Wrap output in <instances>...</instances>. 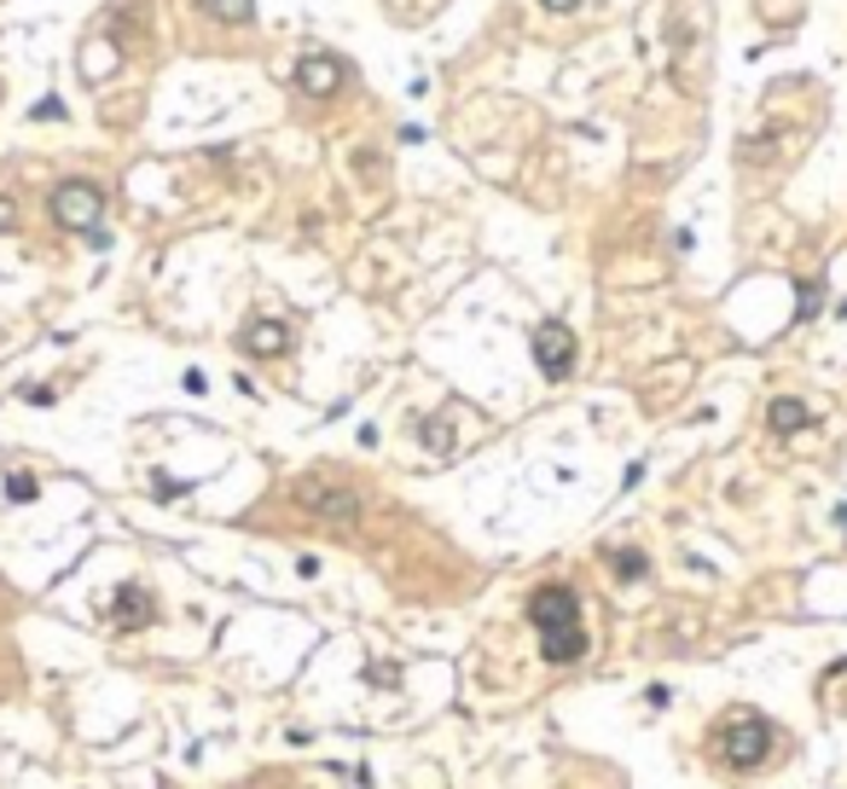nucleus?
I'll return each mask as SVG.
<instances>
[{
  "label": "nucleus",
  "instance_id": "6e6552de",
  "mask_svg": "<svg viewBox=\"0 0 847 789\" xmlns=\"http://www.w3.org/2000/svg\"><path fill=\"white\" fill-rule=\"evenodd\" d=\"M151 621V593L145 587H117V604H111V627H122V633H134V627H145Z\"/></svg>",
  "mask_w": 847,
  "mask_h": 789
},
{
  "label": "nucleus",
  "instance_id": "0eeeda50",
  "mask_svg": "<svg viewBox=\"0 0 847 789\" xmlns=\"http://www.w3.org/2000/svg\"><path fill=\"white\" fill-rule=\"evenodd\" d=\"M239 348L255 354V361H273V354L291 348V325H285V320H250V325L239 331Z\"/></svg>",
  "mask_w": 847,
  "mask_h": 789
},
{
  "label": "nucleus",
  "instance_id": "f257e3e1",
  "mask_svg": "<svg viewBox=\"0 0 847 789\" xmlns=\"http://www.w3.org/2000/svg\"><path fill=\"white\" fill-rule=\"evenodd\" d=\"M528 621L541 633V656L552 668H575L586 656V621H581V598L569 587H534L528 598Z\"/></svg>",
  "mask_w": 847,
  "mask_h": 789
},
{
  "label": "nucleus",
  "instance_id": "2eb2a0df",
  "mask_svg": "<svg viewBox=\"0 0 847 789\" xmlns=\"http://www.w3.org/2000/svg\"><path fill=\"white\" fill-rule=\"evenodd\" d=\"M7 499H12V505H30V499H36V476L12 471V476H7Z\"/></svg>",
  "mask_w": 847,
  "mask_h": 789
},
{
  "label": "nucleus",
  "instance_id": "39448f33",
  "mask_svg": "<svg viewBox=\"0 0 847 789\" xmlns=\"http://www.w3.org/2000/svg\"><path fill=\"white\" fill-rule=\"evenodd\" d=\"M534 361H541V372L552 384H563V377L575 372V331L563 320H541L534 325Z\"/></svg>",
  "mask_w": 847,
  "mask_h": 789
},
{
  "label": "nucleus",
  "instance_id": "9d476101",
  "mask_svg": "<svg viewBox=\"0 0 847 789\" xmlns=\"http://www.w3.org/2000/svg\"><path fill=\"white\" fill-rule=\"evenodd\" d=\"M117 64H122L117 41H88V47H82V75H88V82H105Z\"/></svg>",
  "mask_w": 847,
  "mask_h": 789
},
{
  "label": "nucleus",
  "instance_id": "f3484780",
  "mask_svg": "<svg viewBox=\"0 0 847 789\" xmlns=\"http://www.w3.org/2000/svg\"><path fill=\"white\" fill-rule=\"evenodd\" d=\"M30 117H36V122H47V117H53V122H59V117H64V105H59V99H47V105H36Z\"/></svg>",
  "mask_w": 847,
  "mask_h": 789
},
{
  "label": "nucleus",
  "instance_id": "f03ea898",
  "mask_svg": "<svg viewBox=\"0 0 847 789\" xmlns=\"http://www.w3.org/2000/svg\"><path fill=\"white\" fill-rule=\"evenodd\" d=\"M714 760L720 767H732V772H755L766 755H773V744H778V726L766 720V715H755V708H732V715L714 726Z\"/></svg>",
  "mask_w": 847,
  "mask_h": 789
},
{
  "label": "nucleus",
  "instance_id": "6ab92c4d",
  "mask_svg": "<svg viewBox=\"0 0 847 789\" xmlns=\"http://www.w3.org/2000/svg\"><path fill=\"white\" fill-rule=\"evenodd\" d=\"M836 523H841V534H847V505H836Z\"/></svg>",
  "mask_w": 847,
  "mask_h": 789
},
{
  "label": "nucleus",
  "instance_id": "20e7f679",
  "mask_svg": "<svg viewBox=\"0 0 847 789\" xmlns=\"http://www.w3.org/2000/svg\"><path fill=\"white\" fill-rule=\"evenodd\" d=\"M296 499H302V512H314L320 523H337V528H354V517H361V494L343 488V482H325V476H302Z\"/></svg>",
  "mask_w": 847,
  "mask_h": 789
},
{
  "label": "nucleus",
  "instance_id": "9b49d317",
  "mask_svg": "<svg viewBox=\"0 0 847 789\" xmlns=\"http://www.w3.org/2000/svg\"><path fill=\"white\" fill-rule=\"evenodd\" d=\"M198 12L215 18V23H250L255 18V0H198Z\"/></svg>",
  "mask_w": 847,
  "mask_h": 789
},
{
  "label": "nucleus",
  "instance_id": "dca6fc26",
  "mask_svg": "<svg viewBox=\"0 0 847 789\" xmlns=\"http://www.w3.org/2000/svg\"><path fill=\"white\" fill-rule=\"evenodd\" d=\"M12 226H18V203L0 198V233H12Z\"/></svg>",
  "mask_w": 847,
  "mask_h": 789
},
{
  "label": "nucleus",
  "instance_id": "1a4fd4ad",
  "mask_svg": "<svg viewBox=\"0 0 847 789\" xmlns=\"http://www.w3.org/2000/svg\"><path fill=\"white\" fill-rule=\"evenodd\" d=\"M766 424H773V436H795V429H807V424H813V413H807V401L778 395L773 406H766Z\"/></svg>",
  "mask_w": 847,
  "mask_h": 789
},
{
  "label": "nucleus",
  "instance_id": "a211bd4d",
  "mask_svg": "<svg viewBox=\"0 0 847 789\" xmlns=\"http://www.w3.org/2000/svg\"><path fill=\"white\" fill-rule=\"evenodd\" d=\"M546 7H552V12H575V7H581V0H546Z\"/></svg>",
  "mask_w": 847,
  "mask_h": 789
},
{
  "label": "nucleus",
  "instance_id": "f8f14e48",
  "mask_svg": "<svg viewBox=\"0 0 847 789\" xmlns=\"http://www.w3.org/2000/svg\"><path fill=\"white\" fill-rule=\"evenodd\" d=\"M818 308H825V279H801V291H795V320H818Z\"/></svg>",
  "mask_w": 847,
  "mask_h": 789
},
{
  "label": "nucleus",
  "instance_id": "ddd939ff",
  "mask_svg": "<svg viewBox=\"0 0 847 789\" xmlns=\"http://www.w3.org/2000/svg\"><path fill=\"white\" fill-rule=\"evenodd\" d=\"M609 569H615V580H645L651 575V564H645V552H609Z\"/></svg>",
  "mask_w": 847,
  "mask_h": 789
},
{
  "label": "nucleus",
  "instance_id": "7ed1b4c3",
  "mask_svg": "<svg viewBox=\"0 0 847 789\" xmlns=\"http://www.w3.org/2000/svg\"><path fill=\"white\" fill-rule=\"evenodd\" d=\"M47 210H53V221L64 226V233H99V221H105V186L99 181H59L53 192H47Z\"/></svg>",
  "mask_w": 847,
  "mask_h": 789
},
{
  "label": "nucleus",
  "instance_id": "423d86ee",
  "mask_svg": "<svg viewBox=\"0 0 847 789\" xmlns=\"http://www.w3.org/2000/svg\"><path fill=\"white\" fill-rule=\"evenodd\" d=\"M343 82H349V70L331 59V53H302V59H296V88H302L307 99H331Z\"/></svg>",
  "mask_w": 847,
  "mask_h": 789
},
{
  "label": "nucleus",
  "instance_id": "4468645a",
  "mask_svg": "<svg viewBox=\"0 0 847 789\" xmlns=\"http://www.w3.org/2000/svg\"><path fill=\"white\" fill-rule=\"evenodd\" d=\"M419 436H424V447H430V453H442V459L453 453V424H447L442 413H435V418H424V429H419Z\"/></svg>",
  "mask_w": 847,
  "mask_h": 789
}]
</instances>
